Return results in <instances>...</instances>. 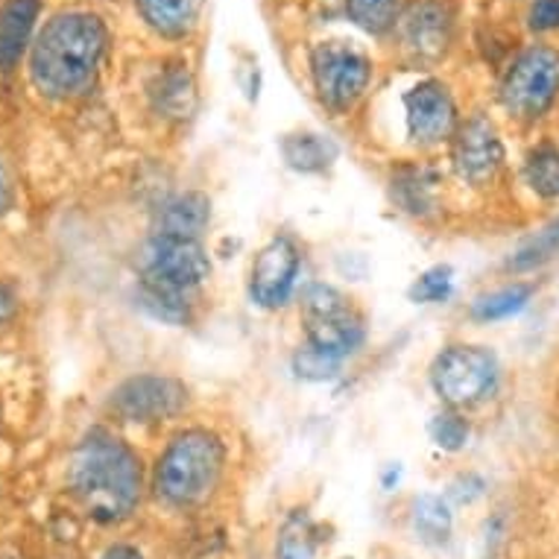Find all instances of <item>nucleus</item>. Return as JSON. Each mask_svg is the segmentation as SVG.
Wrapping results in <instances>:
<instances>
[{"instance_id":"1","label":"nucleus","mask_w":559,"mask_h":559,"mask_svg":"<svg viewBox=\"0 0 559 559\" xmlns=\"http://www.w3.org/2000/svg\"><path fill=\"white\" fill-rule=\"evenodd\" d=\"M106 24L94 12H62L29 47V80L50 100H71L97 76L106 53Z\"/></svg>"},{"instance_id":"2","label":"nucleus","mask_w":559,"mask_h":559,"mask_svg":"<svg viewBox=\"0 0 559 559\" xmlns=\"http://www.w3.org/2000/svg\"><path fill=\"white\" fill-rule=\"evenodd\" d=\"M68 486L100 524H118L141 501V460L109 431H92L68 463Z\"/></svg>"},{"instance_id":"3","label":"nucleus","mask_w":559,"mask_h":559,"mask_svg":"<svg viewBox=\"0 0 559 559\" xmlns=\"http://www.w3.org/2000/svg\"><path fill=\"white\" fill-rule=\"evenodd\" d=\"M223 463H226V449L217 433L205 428H188L176 433L156 463V475H153L156 496L170 507L200 504L212 496V489L221 480Z\"/></svg>"},{"instance_id":"4","label":"nucleus","mask_w":559,"mask_h":559,"mask_svg":"<svg viewBox=\"0 0 559 559\" xmlns=\"http://www.w3.org/2000/svg\"><path fill=\"white\" fill-rule=\"evenodd\" d=\"M299 320L308 343L331 358H346L364 343V317L346 294L331 285H308L299 302Z\"/></svg>"},{"instance_id":"5","label":"nucleus","mask_w":559,"mask_h":559,"mask_svg":"<svg viewBox=\"0 0 559 559\" xmlns=\"http://www.w3.org/2000/svg\"><path fill=\"white\" fill-rule=\"evenodd\" d=\"M311 80L322 106L334 115H346L367 92L372 64L358 47L346 41H322L311 50Z\"/></svg>"},{"instance_id":"6","label":"nucleus","mask_w":559,"mask_h":559,"mask_svg":"<svg viewBox=\"0 0 559 559\" xmlns=\"http://www.w3.org/2000/svg\"><path fill=\"white\" fill-rule=\"evenodd\" d=\"M559 94V53L554 47H527L515 56L501 80V103L510 115L536 120L554 106Z\"/></svg>"},{"instance_id":"7","label":"nucleus","mask_w":559,"mask_h":559,"mask_svg":"<svg viewBox=\"0 0 559 559\" xmlns=\"http://www.w3.org/2000/svg\"><path fill=\"white\" fill-rule=\"evenodd\" d=\"M431 384L451 407L484 402L498 384V358L484 346H445L433 360Z\"/></svg>"},{"instance_id":"8","label":"nucleus","mask_w":559,"mask_h":559,"mask_svg":"<svg viewBox=\"0 0 559 559\" xmlns=\"http://www.w3.org/2000/svg\"><path fill=\"white\" fill-rule=\"evenodd\" d=\"M144 282L191 290L212 275V258L197 238H176V235H153L144 247Z\"/></svg>"},{"instance_id":"9","label":"nucleus","mask_w":559,"mask_h":559,"mask_svg":"<svg viewBox=\"0 0 559 559\" xmlns=\"http://www.w3.org/2000/svg\"><path fill=\"white\" fill-rule=\"evenodd\" d=\"M188 404V386L170 376H135L111 393L109 411L135 425H156L174 419Z\"/></svg>"},{"instance_id":"10","label":"nucleus","mask_w":559,"mask_h":559,"mask_svg":"<svg viewBox=\"0 0 559 559\" xmlns=\"http://www.w3.org/2000/svg\"><path fill=\"white\" fill-rule=\"evenodd\" d=\"M302 255L299 247L287 235H275L252 261L249 270V296L258 308H282L294 296L296 278H299Z\"/></svg>"},{"instance_id":"11","label":"nucleus","mask_w":559,"mask_h":559,"mask_svg":"<svg viewBox=\"0 0 559 559\" xmlns=\"http://www.w3.org/2000/svg\"><path fill=\"white\" fill-rule=\"evenodd\" d=\"M451 162L463 182L486 185L492 182L498 170L504 167V144L492 120L486 115H472L460 123L451 138Z\"/></svg>"},{"instance_id":"12","label":"nucleus","mask_w":559,"mask_h":559,"mask_svg":"<svg viewBox=\"0 0 559 559\" xmlns=\"http://www.w3.org/2000/svg\"><path fill=\"white\" fill-rule=\"evenodd\" d=\"M404 120L407 135L419 147H437L457 132V106L454 97L437 80H425L404 94Z\"/></svg>"},{"instance_id":"13","label":"nucleus","mask_w":559,"mask_h":559,"mask_svg":"<svg viewBox=\"0 0 559 559\" xmlns=\"http://www.w3.org/2000/svg\"><path fill=\"white\" fill-rule=\"evenodd\" d=\"M404 50L416 59H440L454 33V10L449 0H416L399 15Z\"/></svg>"},{"instance_id":"14","label":"nucleus","mask_w":559,"mask_h":559,"mask_svg":"<svg viewBox=\"0 0 559 559\" xmlns=\"http://www.w3.org/2000/svg\"><path fill=\"white\" fill-rule=\"evenodd\" d=\"M41 0H7L0 10V71L12 74L27 53Z\"/></svg>"},{"instance_id":"15","label":"nucleus","mask_w":559,"mask_h":559,"mask_svg":"<svg viewBox=\"0 0 559 559\" xmlns=\"http://www.w3.org/2000/svg\"><path fill=\"white\" fill-rule=\"evenodd\" d=\"M393 200L399 209L413 217H428L437 212V191H440V176L425 165H402L393 170L390 179Z\"/></svg>"},{"instance_id":"16","label":"nucleus","mask_w":559,"mask_h":559,"mask_svg":"<svg viewBox=\"0 0 559 559\" xmlns=\"http://www.w3.org/2000/svg\"><path fill=\"white\" fill-rule=\"evenodd\" d=\"M212 221V200L200 191L179 193L167 202L158 214V235H176V238H197Z\"/></svg>"},{"instance_id":"17","label":"nucleus","mask_w":559,"mask_h":559,"mask_svg":"<svg viewBox=\"0 0 559 559\" xmlns=\"http://www.w3.org/2000/svg\"><path fill=\"white\" fill-rule=\"evenodd\" d=\"M135 3L147 27L165 38L191 36L202 12V0H135Z\"/></svg>"},{"instance_id":"18","label":"nucleus","mask_w":559,"mask_h":559,"mask_svg":"<svg viewBox=\"0 0 559 559\" xmlns=\"http://www.w3.org/2000/svg\"><path fill=\"white\" fill-rule=\"evenodd\" d=\"M282 156L296 174H322L337 162V144L317 132H296L282 138Z\"/></svg>"},{"instance_id":"19","label":"nucleus","mask_w":559,"mask_h":559,"mask_svg":"<svg viewBox=\"0 0 559 559\" xmlns=\"http://www.w3.org/2000/svg\"><path fill=\"white\" fill-rule=\"evenodd\" d=\"M557 255H559V217H554L548 226H542L533 238L524 240L522 247L507 258V270H510V273H533V270H539V266H545Z\"/></svg>"},{"instance_id":"20","label":"nucleus","mask_w":559,"mask_h":559,"mask_svg":"<svg viewBox=\"0 0 559 559\" xmlns=\"http://www.w3.org/2000/svg\"><path fill=\"white\" fill-rule=\"evenodd\" d=\"M533 296V285L527 282H515V285H507L501 290H492V294L480 296L475 305H472V317L480 322H498L507 320V317H515L527 308Z\"/></svg>"},{"instance_id":"21","label":"nucleus","mask_w":559,"mask_h":559,"mask_svg":"<svg viewBox=\"0 0 559 559\" xmlns=\"http://www.w3.org/2000/svg\"><path fill=\"white\" fill-rule=\"evenodd\" d=\"M348 21L369 36H384L399 24V0H346Z\"/></svg>"},{"instance_id":"22","label":"nucleus","mask_w":559,"mask_h":559,"mask_svg":"<svg viewBox=\"0 0 559 559\" xmlns=\"http://www.w3.org/2000/svg\"><path fill=\"white\" fill-rule=\"evenodd\" d=\"M413 531L431 545H442L451 536L449 504L440 496L416 498L413 501Z\"/></svg>"},{"instance_id":"23","label":"nucleus","mask_w":559,"mask_h":559,"mask_svg":"<svg viewBox=\"0 0 559 559\" xmlns=\"http://www.w3.org/2000/svg\"><path fill=\"white\" fill-rule=\"evenodd\" d=\"M524 179L542 200H559V150L536 147L524 162Z\"/></svg>"},{"instance_id":"24","label":"nucleus","mask_w":559,"mask_h":559,"mask_svg":"<svg viewBox=\"0 0 559 559\" xmlns=\"http://www.w3.org/2000/svg\"><path fill=\"white\" fill-rule=\"evenodd\" d=\"M141 299H144V308H147L156 320L170 322V325H182V322H188V317H191L188 302L182 299V290H174V287L156 285V282H144Z\"/></svg>"},{"instance_id":"25","label":"nucleus","mask_w":559,"mask_h":559,"mask_svg":"<svg viewBox=\"0 0 559 559\" xmlns=\"http://www.w3.org/2000/svg\"><path fill=\"white\" fill-rule=\"evenodd\" d=\"M454 290V270L449 264L431 266V270H425L416 282L411 285L407 296H411V302L416 305H437L445 302Z\"/></svg>"},{"instance_id":"26","label":"nucleus","mask_w":559,"mask_h":559,"mask_svg":"<svg viewBox=\"0 0 559 559\" xmlns=\"http://www.w3.org/2000/svg\"><path fill=\"white\" fill-rule=\"evenodd\" d=\"M428 433L437 449L442 451H460L468 442V423L454 411H442L437 413L428 425Z\"/></svg>"},{"instance_id":"27","label":"nucleus","mask_w":559,"mask_h":559,"mask_svg":"<svg viewBox=\"0 0 559 559\" xmlns=\"http://www.w3.org/2000/svg\"><path fill=\"white\" fill-rule=\"evenodd\" d=\"M294 372L305 381H331L340 376V360L320 352V348H305L294 358Z\"/></svg>"},{"instance_id":"28","label":"nucleus","mask_w":559,"mask_h":559,"mask_svg":"<svg viewBox=\"0 0 559 559\" xmlns=\"http://www.w3.org/2000/svg\"><path fill=\"white\" fill-rule=\"evenodd\" d=\"M275 559H313V545L311 536L299 522H290L278 539L275 548Z\"/></svg>"},{"instance_id":"29","label":"nucleus","mask_w":559,"mask_h":559,"mask_svg":"<svg viewBox=\"0 0 559 559\" xmlns=\"http://www.w3.org/2000/svg\"><path fill=\"white\" fill-rule=\"evenodd\" d=\"M188 100H191V83H188V76H167L165 83H162V106L167 111H174V115H182V109L188 111Z\"/></svg>"},{"instance_id":"30","label":"nucleus","mask_w":559,"mask_h":559,"mask_svg":"<svg viewBox=\"0 0 559 559\" xmlns=\"http://www.w3.org/2000/svg\"><path fill=\"white\" fill-rule=\"evenodd\" d=\"M527 24L533 33H550L559 29V0H533L527 12Z\"/></svg>"},{"instance_id":"31","label":"nucleus","mask_w":559,"mask_h":559,"mask_svg":"<svg viewBox=\"0 0 559 559\" xmlns=\"http://www.w3.org/2000/svg\"><path fill=\"white\" fill-rule=\"evenodd\" d=\"M12 313H15V294L7 285H0V325L10 320Z\"/></svg>"},{"instance_id":"32","label":"nucleus","mask_w":559,"mask_h":559,"mask_svg":"<svg viewBox=\"0 0 559 559\" xmlns=\"http://www.w3.org/2000/svg\"><path fill=\"white\" fill-rule=\"evenodd\" d=\"M103 559H144V554L138 548H132V545H111V548L103 554Z\"/></svg>"},{"instance_id":"33","label":"nucleus","mask_w":559,"mask_h":559,"mask_svg":"<svg viewBox=\"0 0 559 559\" xmlns=\"http://www.w3.org/2000/svg\"><path fill=\"white\" fill-rule=\"evenodd\" d=\"M10 209V179H7V170L0 165V214Z\"/></svg>"},{"instance_id":"34","label":"nucleus","mask_w":559,"mask_h":559,"mask_svg":"<svg viewBox=\"0 0 559 559\" xmlns=\"http://www.w3.org/2000/svg\"><path fill=\"white\" fill-rule=\"evenodd\" d=\"M343 559H348V557H343Z\"/></svg>"}]
</instances>
